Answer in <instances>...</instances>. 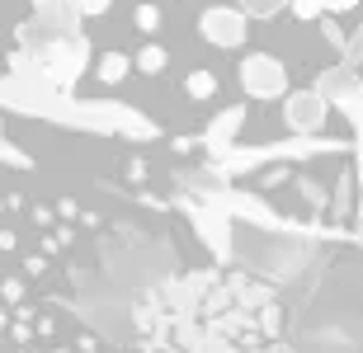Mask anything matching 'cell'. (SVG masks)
Returning a JSON list of instances; mask_svg holds the SVG:
<instances>
[{
    "label": "cell",
    "mask_w": 363,
    "mask_h": 353,
    "mask_svg": "<svg viewBox=\"0 0 363 353\" xmlns=\"http://www.w3.org/2000/svg\"><path fill=\"white\" fill-rule=\"evenodd\" d=\"M283 85H288V76H283V66L274 57H250V62H245V90H250V95L274 99V95H283Z\"/></svg>",
    "instance_id": "7a4b0ae2"
},
{
    "label": "cell",
    "mask_w": 363,
    "mask_h": 353,
    "mask_svg": "<svg viewBox=\"0 0 363 353\" xmlns=\"http://www.w3.org/2000/svg\"><path fill=\"white\" fill-rule=\"evenodd\" d=\"M118 353H142V349H118Z\"/></svg>",
    "instance_id": "277c9868"
},
{
    "label": "cell",
    "mask_w": 363,
    "mask_h": 353,
    "mask_svg": "<svg viewBox=\"0 0 363 353\" xmlns=\"http://www.w3.org/2000/svg\"><path fill=\"white\" fill-rule=\"evenodd\" d=\"M325 10H354V5H359V0H321Z\"/></svg>",
    "instance_id": "3957f363"
},
{
    "label": "cell",
    "mask_w": 363,
    "mask_h": 353,
    "mask_svg": "<svg viewBox=\"0 0 363 353\" xmlns=\"http://www.w3.org/2000/svg\"><path fill=\"white\" fill-rule=\"evenodd\" d=\"M283 330L279 287L231 264L179 269L133 306V349L142 353H269Z\"/></svg>",
    "instance_id": "6da1fadb"
}]
</instances>
